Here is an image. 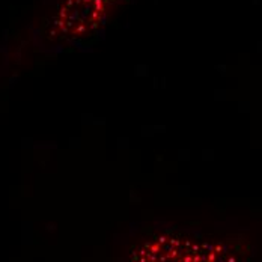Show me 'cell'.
Here are the masks:
<instances>
[{
  "label": "cell",
  "mask_w": 262,
  "mask_h": 262,
  "mask_svg": "<svg viewBox=\"0 0 262 262\" xmlns=\"http://www.w3.org/2000/svg\"><path fill=\"white\" fill-rule=\"evenodd\" d=\"M133 262H226L218 247L175 237H161L139 250Z\"/></svg>",
  "instance_id": "6da1fadb"
}]
</instances>
